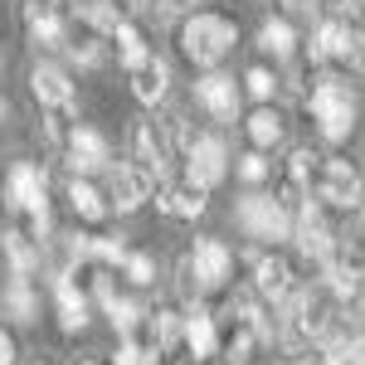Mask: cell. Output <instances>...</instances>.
<instances>
[{"label":"cell","mask_w":365,"mask_h":365,"mask_svg":"<svg viewBox=\"0 0 365 365\" xmlns=\"http://www.w3.org/2000/svg\"><path fill=\"white\" fill-rule=\"evenodd\" d=\"M317 5H327V10H331L336 20H346V15H356V10H361L356 0H317Z\"/></svg>","instance_id":"44"},{"label":"cell","mask_w":365,"mask_h":365,"mask_svg":"<svg viewBox=\"0 0 365 365\" xmlns=\"http://www.w3.org/2000/svg\"><path fill=\"white\" fill-rule=\"evenodd\" d=\"M180 331H185V346H190V356H195V361L215 356V346H220V336H215V317L200 307V302L185 312V327H180Z\"/></svg>","instance_id":"17"},{"label":"cell","mask_w":365,"mask_h":365,"mask_svg":"<svg viewBox=\"0 0 365 365\" xmlns=\"http://www.w3.org/2000/svg\"><path fill=\"white\" fill-rule=\"evenodd\" d=\"M351 312H356V317H361V322H365V282H361V287H356V297H351Z\"/></svg>","instance_id":"47"},{"label":"cell","mask_w":365,"mask_h":365,"mask_svg":"<svg viewBox=\"0 0 365 365\" xmlns=\"http://www.w3.org/2000/svg\"><path fill=\"white\" fill-rule=\"evenodd\" d=\"M63 258H68V263L93 258V234H68V239H63Z\"/></svg>","instance_id":"38"},{"label":"cell","mask_w":365,"mask_h":365,"mask_svg":"<svg viewBox=\"0 0 365 365\" xmlns=\"http://www.w3.org/2000/svg\"><path fill=\"white\" fill-rule=\"evenodd\" d=\"M5 113H10V108H5V98H0V117H5Z\"/></svg>","instance_id":"49"},{"label":"cell","mask_w":365,"mask_h":365,"mask_svg":"<svg viewBox=\"0 0 365 365\" xmlns=\"http://www.w3.org/2000/svg\"><path fill=\"white\" fill-rule=\"evenodd\" d=\"M146 195H151V180H146L141 170H132V166H117L113 170V180H108V200H113L122 215L141 210V205H146Z\"/></svg>","instance_id":"12"},{"label":"cell","mask_w":365,"mask_h":365,"mask_svg":"<svg viewBox=\"0 0 365 365\" xmlns=\"http://www.w3.org/2000/svg\"><path fill=\"white\" fill-rule=\"evenodd\" d=\"M244 83H249V93L258 98V103H268V98H273V88H278V78H273L268 68H249V78H244Z\"/></svg>","instance_id":"36"},{"label":"cell","mask_w":365,"mask_h":365,"mask_svg":"<svg viewBox=\"0 0 365 365\" xmlns=\"http://www.w3.org/2000/svg\"><path fill=\"white\" fill-rule=\"evenodd\" d=\"M258 44H263L268 54L287 58V54H292V25H287V20H268V25L258 29Z\"/></svg>","instance_id":"25"},{"label":"cell","mask_w":365,"mask_h":365,"mask_svg":"<svg viewBox=\"0 0 365 365\" xmlns=\"http://www.w3.org/2000/svg\"><path fill=\"white\" fill-rule=\"evenodd\" d=\"M307 54H312V63H327V58H351V25H346V20H327V25L312 34Z\"/></svg>","instance_id":"14"},{"label":"cell","mask_w":365,"mask_h":365,"mask_svg":"<svg viewBox=\"0 0 365 365\" xmlns=\"http://www.w3.org/2000/svg\"><path fill=\"white\" fill-rule=\"evenodd\" d=\"M68 54L78 58V63H98V44L93 39H78V44H68Z\"/></svg>","instance_id":"40"},{"label":"cell","mask_w":365,"mask_h":365,"mask_svg":"<svg viewBox=\"0 0 365 365\" xmlns=\"http://www.w3.org/2000/svg\"><path fill=\"white\" fill-rule=\"evenodd\" d=\"M190 263H195L200 287H220V282L229 278V268H234V253H229L220 239H195V253H190Z\"/></svg>","instance_id":"9"},{"label":"cell","mask_w":365,"mask_h":365,"mask_svg":"<svg viewBox=\"0 0 365 365\" xmlns=\"http://www.w3.org/2000/svg\"><path fill=\"white\" fill-rule=\"evenodd\" d=\"M88 365H93V361H88Z\"/></svg>","instance_id":"51"},{"label":"cell","mask_w":365,"mask_h":365,"mask_svg":"<svg viewBox=\"0 0 365 365\" xmlns=\"http://www.w3.org/2000/svg\"><path fill=\"white\" fill-rule=\"evenodd\" d=\"M68 205H73V215H83V220H103V215H108V200L98 195L88 180H68Z\"/></svg>","instance_id":"22"},{"label":"cell","mask_w":365,"mask_h":365,"mask_svg":"<svg viewBox=\"0 0 365 365\" xmlns=\"http://www.w3.org/2000/svg\"><path fill=\"white\" fill-rule=\"evenodd\" d=\"M190 5H195V0H156V5H151V10H161V15H166V20H175V15H185V10H190Z\"/></svg>","instance_id":"41"},{"label":"cell","mask_w":365,"mask_h":365,"mask_svg":"<svg viewBox=\"0 0 365 365\" xmlns=\"http://www.w3.org/2000/svg\"><path fill=\"white\" fill-rule=\"evenodd\" d=\"M282 5H287L292 15H312V10H317V0H282Z\"/></svg>","instance_id":"46"},{"label":"cell","mask_w":365,"mask_h":365,"mask_svg":"<svg viewBox=\"0 0 365 365\" xmlns=\"http://www.w3.org/2000/svg\"><path fill=\"white\" fill-rule=\"evenodd\" d=\"M185 156H190V166H185V180L200 185V190H210V185H220L225 180V141L220 137H195L185 146Z\"/></svg>","instance_id":"5"},{"label":"cell","mask_w":365,"mask_h":365,"mask_svg":"<svg viewBox=\"0 0 365 365\" xmlns=\"http://www.w3.org/2000/svg\"><path fill=\"white\" fill-rule=\"evenodd\" d=\"M29 93H34L49 113H68V108H73V83H68V73H63L58 63H34Z\"/></svg>","instance_id":"7"},{"label":"cell","mask_w":365,"mask_h":365,"mask_svg":"<svg viewBox=\"0 0 365 365\" xmlns=\"http://www.w3.org/2000/svg\"><path fill=\"white\" fill-rule=\"evenodd\" d=\"M122 5H127V10H141V5H146V0H122Z\"/></svg>","instance_id":"48"},{"label":"cell","mask_w":365,"mask_h":365,"mask_svg":"<svg viewBox=\"0 0 365 365\" xmlns=\"http://www.w3.org/2000/svg\"><path fill=\"white\" fill-rule=\"evenodd\" d=\"M117 39V58H122V68H127V73H137L141 63H146V39H141V29L137 25H127V20H122V29H117L113 34Z\"/></svg>","instance_id":"21"},{"label":"cell","mask_w":365,"mask_h":365,"mask_svg":"<svg viewBox=\"0 0 365 365\" xmlns=\"http://www.w3.org/2000/svg\"><path fill=\"white\" fill-rule=\"evenodd\" d=\"M108 317H113V327H117V331H122L127 341L137 336V322H141V307H137V302H127V297H117L113 307H108Z\"/></svg>","instance_id":"28"},{"label":"cell","mask_w":365,"mask_h":365,"mask_svg":"<svg viewBox=\"0 0 365 365\" xmlns=\"http://www.w3.org/2000/svg\"><path fill=\"white\" fill-rule=\"evenodd\" d=\"M307 108H312V117H317V132L327 141L351 137V127H356V98H351V88L341 83V78H322V83L312 88Z\"/></svg>","instance_id":"2"},{"label":"cell","mask_w":365,"mask_h":365,"mask_svg":"<svg viewBox=\"0 0 365 365\" xmlns=\"http://www.w3.org/2000/svg\"><path fill=\"white\" fill-rule=\"evenodd\" d=\"M5 253H10V268H15V278H25L29 268L39 263V244H34L29 234H5Z\"/></svg>","instance_id":"23"},{"label":"cell","mask_w":365,"mask_h":365,"mask_svg":"<svg viewBox=\"0 0 365 365\" xmlns=\"http://www.w3.org/2000/svg\"><path fill=\"white\" fill-rule=\"evenodd\" d=\"M234 39H239V29H234V20H225V15H190L185 29H180V49H185V58L200 63V68H215V63L234 49Z\"/></svg>","instance_id":"1"},{"label":"cell","mask_w":365,"mask_h":365,"mask_svg":"<svg viewBox=\"0 0 365 365\" xmlns=\"http://www.w3.org/2000/svg\"><path fill=\"white\" fill-rule=\"evenodd\" d=\"M249 351H253V327H244V322H239V331H234V336H229V346H225V361L229 365H244V361H249Z\"/></svg>","instance_id":"31"},{"label":"cell","mask_w":365,"mask_h":365,"mask_svg":"<svg viewBox=\"0 0 365 365\" xmlns=\"http://www.w3.org/2000/svg\"><path fill=\"white\" fill-rule=\"evenodd\" d=\"M93 258L98 263H127L132 253H127V239L117 234V239H93Z\"/></svg>","instance_id":"32"},{"label":"cell","mask_w":365,"mask_h":365,"mask_svg":"<svg viewBox=\"0 0 365 365\" xmlns=\"http://www.w3.org/2000/svg\"><path fill=\"white\" fill-rule=\"evenodd\" d=\"M312 175H317V156H312V151H292V161H287V180L307 185Z\"/></svg>","instance_id":"34"},{"label":"cell","mask_w":365,"mask_h":365,"mask_svg":"<svg viewBox=\"0 0 365 365\" xmlns=\"http://www.w3.org/2000/svg\"><path fill=\"white\" fill-rule=\"evenodd\" d=\"M39 195H44V170L39 166L20 161V166L5 175V205H10V210H29Z\"/></svg>","instance_id":"13"},{"label":"cell","mask_w":365,"mask_h":365,"mask_svg":"<svg viewBox=\"0 0 365 365\" xmlns=\"http://www.w3.org/2000/svg\"><path fill=\"white\" fill-rule=\"evenodd\" d=\"M132 161L137 166L132 170H141L146 180L156 175H166V141H161V132H156V122H137V132H132Z\"/></svg>","instance_id":"8"},{"label":"cell","mask_w":365,"mask_h":365,"mask_svg":"<svg viewBox=\"0 0 365 365\" xmlns=\"http://www.w3.org/2000/svg\"><path fill=\"white\" fill-rule=\"evenodd\" d=\"M317 200L341 210H365V180L351 161H322L317 166Z\"/></svg>","instance_id":"3"},{"label":"cell","mask_w":365,"mask_h":365,"mask_svg":"<svg viewBox=\"0 0 365 365\" xmlns=\"http://www.w3.org/2000/svg\"><path fill=\"white\" fill-rule=\"evenodd\" d=\"M0 365H15V341L0 331Z\"/></svg>","instance_id":"45"},{"label":"cell","mask_w":365,"mask_h":365,"mask_svg":"<svg viewBox=\"0 0 365 365\" xmlns=\"http://www.w3.org/2000/svg\"><path fill=\"white\" fill-rule=\"evenodd\" d=\"M234 220L249 229L253 239H292V220H287V210H282L278 200L268 195H244L239 200V210H234Z\"/></svg>","instance_id":"4"},{"label":"cell","mask_w":365,"mask_h":365,"mask_svg":"<svg viewBox=\"0 0 365 365\" xmlns=\"http://www.w3.org/2000/svg\"><path fill=\"white\" fill-rule=\"evenodd\" d=\"M302 365H322V361H302Z\"/></svg>","instance_id":"50"},{"label":"cell","mask_w":365,"mask_h":365,"mask_svg":"<svg viewBox=\"0 0 365 365\" xmlns=\"http://www.w3.org/2000/svg\"><path fill=\"white\" fill-rule=\"evenodd\" d=\"M336 268H346L351 278H361V282H365V234H356V239L341 249V263H336Z\"/></svg>","instance_id":"30"},{"label":"cell","mask_w":365,"mask_h":365,"mask_svg":"<svg viewBox=\"0 0 365 365\" xmlns=\"http://www.w3.org/2000/svg\"><path fill=\"white\" fill-rule=\"evenodd\" d=\"M346 365H365V331L351 336V346H346Z\"/></svg>","instance_id":"42"},{"label":"cell","mask_w":365,"mask_h":365,"mask_svg":"<svg viewBox=\"0 0 365 365\" xmlns=\"http://www.w3.org/2000/svg\"><path fill=\"white\" fill-rule=\"evenodd\" d=\"M249 137H253V146H258V151H263V146H273V141L282 137V117L268 113V108H263V113H253L249 117Z\"/></svg>","instance_id":"26"},{"label":"cell","mask_w":365,"mask_h":365,"mask_svg":"<svg viewBox=\"0 0 365 365\" xmlns=\"http://www.w3.org/2000/svg\"><path fill=\"white\" fill-rule=\"evenodd\" d=\"M54 292H58V327L63 331H83L88 327V297L73 287V273H58Z\"/></svg>","instance_id":"16"},{"label":"cell","mask_w":365,"mask_h":365,"mask_svg":"<svg viewBox=\"0 0 365 365\" xmlns=\"http://www.w3.org/2000/svg\"><path fill=\"white\" fill-rule=\"evenodd\" d=\"M205 195H210V190H200V185H190V180H185V185H170V190H161V200H156V205H161L166 215L195 220V215H205Z\"/></svg>","instance_id":"20"},{"label":"cell","mask_w":365,"mask_h":365,"mask_svg":"<svg viewBox=\"0 0 365 365\" xmlns=\"http://www.w3.org/2000/svg\"><path fill=\"white\" fill-rule=\"evenodd\" d=\"M292 244L307 253V258H317V263H331V258H336V239H331V229L322 225V205H317V200L302 205V220L292 229Z\"/></svg>","instance_id":"6"},{"label":"cell","mask_w":365,"mask_h":365,"mask_svg":"<svg viewBox=\"0 0 365 365\" xmlns=\"http://www.w3.org/2000/svg\"><path fill=\"white\" fill-rule=\"evenodd\" d=\"M263 175H268V161H263V151H249V156H239V180L258 185Z\"/></svg>","instance_id":"37"},{"label":"cell","mask_w":365,"mask_h":365,"mask_svg":"<svg viewBox=\"0 0 365 365\" xmlns=\"http://www.w3.org/2000/svg\"><path fill=\"white\" fill-rule=\"evenodd\" d=\"M175 292H180L185 302H190V297L200 292V278H195V263H190V253H185V258H180V268H175Z\"/></svg>","instance_id":"35"},{"label":"cell","mask_w":365,"mask_h":365,"mask_svg":"<svg viewBox=\"0 0 365 365\" xmlns=\"http://www.w3.org/2000/svg\"><path fill=\"white\" fill-rule=\"evenodd\" d=\"M5 312H10L15 322H29V317H34V292H29L25 278L10 282V292H5Z\"/></svg>","instance_id":"27"},{"label":"cell","mask_w":365,"mask_h":365,"mask_svg":"<svg viewBox=\"0 0 365 365\" xmlns=\"http://www.w3.org/2000/svg\"><path fill=\"white\" fill-rule=\"evenodd\" d=\"M351 63L365 73V34H361V29H351Z\"/></svg>","instance_id":"43"},{"label":"cell","mask_w":365,"mask_h":365,"mask_svg":"<svg viewBox=\"0 0 365 365\" xmlns=\"http://www.w3.org/2000/svg\"><path fill=\"white\" fill-rule=\"evenodd\" d=\"M25 215H29V239H34V244L54 234V215H49V200H44V195L34 200V205H29Z\"/></svg>","instance_id":"29"},{"label":"cell","mask_w":365,"mask_h":365,"mask_svg":"<svg viewBox=\"0 0 365 365\" xmlns=\"http://www.w3.org/2000/svg\"><path fill=\"white\" fill-rule=\"evenodd\" d=\"M25 25H29V34H34L39 44H49V49L63 44V20H58V10L49 5V0H34V5H29V10H25Z\"/></svg>","instance_id":"19"},{"label":"cell","mask_w":365,"mask_h":365,"mask_svg":"<svg viewBox=\"0 0 365 365\" xmlns=\"http://www.w3.org/2000/svg\"><path fill=\"white\" fill-rule=\"evenodd\" d=\"M117 365H151V356H141L137 341H122V351H117Z\"/></svg>","instance_id":"39"},{"label":"cell","mask_w":365,"mask_h":365,"mask_svg":"<svg viewBox=\"0 0 365 365\" xmlns=\"http://www.w3.org/2000/svg\"><path fill=\"white\" fill-rule=\"evenodd\" d=\"M195 98L205 113H215L220 122H234V113H239V93H234V78H225V73H205L195 83Z\"/></svg>","instance_id":"10"},{"label":"cell","mask_w":365,"mask_h":365,"mask_svg":"<svg viewBox=\"0 0 365 365\" xmlns=\"http://www.w3.org/2000/svg\"><path fill=\"white\" fill-rule=\"evenodd\" d=\"M253 292H258V297H273V302L287 297V292H292V268H287L282 258H258V263H253Z\"/></svg>","instance_id":"18"},{"label":"cell","mask_w":365,"mask_h":365,"mask_svg":"<svg viewBox=\"0 0 365 365\" xmlns=\"http://www.w3.org/2000/svg\"><path fill=\"white\" fill-rule=\"evenodd\" d=\"M166 88H170V63L161 54H151L137 73H132V93H137L146 108H151V103H161V98H166Z\"/></svg>","instance_id":"15"},{"label":"cell","mask_w":365,"mask_h":365,"mask_svg":"<svg viewBox=\"0 0 365 365\" xmlns=\"http://www.w3.org/2000/svg\"><path fill=\"white\" fill-rule=\"evenodd\" d=\"M122 268H127V278L137 282V287H146V282H156V258H151V253H132V258H127Z\"/></svg>","instance_id":"33"},{"label":"cell","mask_w":365,"mask_h":365,"mask_svg":"<svg viewBox=\"0 0 365 365\" xmlns=\"http://www.w3.org/2000/svg\"><path fill=\"white\" fill-rule=\"evenodd\" d=\"M78 15H83L98 34H117V29H122V15H117L113 0H88V5H78Z\"/></svg>","instance_id":"24"},{"label":"cell","mask_w":365,"mask_h":365,"mask_svg":"<svg viewBox=\"0 0 365 365\" xmlns=\"http://www.w3.org/2000/svg\"><path fill=\"white\" fill-rule=\"evenodd\" d=\"M68 166L73 170H103L108 166V137L103 132H93V127H73V137H68Z\"/></svg>","instance_id":"11"}]
</instances>
